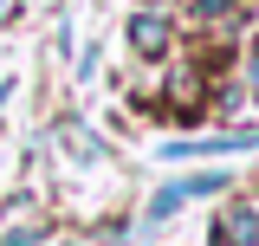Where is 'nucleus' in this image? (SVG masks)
Returning <instances> with one entry per match:
<instances>
[{
  "label": "nucleus",
  "instance_id": "1",
  "mask_svg": "<svg viewBox=\"0 0 259 246\" xmlns=\"http://www.w3.org/2000/svg\"><path fill=\"white\" fill-rule=\"evenodd\" d=\"M233 149H259V130H233V136H201V143H162L168 162H188V155H233Z\"/></svg>",
  "mask_w": 259,
  "mask_h": 246
},
{
  "label": "nucleus",
  "instance_id": "2",
  "mask_svg": "<svg viewBox=\"0 0 259 246\" xmlns=\"http://www.w3.org/2000/svg\"><path fill=\"white\" fill-rule=\"evenodd\" d=\"M130 46H136L143 59H168V20H162V13H136V20H130Z\"/></svg>",
  "mask_w": 259,
  "mask_h": 246
},
{
  "label": "nucleus",
  "instance_id": "3",
  "mask_svg": "<svg viewBox=\"0 0 259 246\" xmlns=\"http://www.w3.org/2000/svg\"><path fill=\"white\" fill-rule=\"evenodd\" d=\"M214 233H221L227 246H259V214H253V208H233V214H227Z\"/></svg>",
  "mask_w": 259,
  "mask_h": 246
},
{
  "label": "nucleus",
  "instance_id": "4",
  "mask_svg": "<svg viewBox=\"0 0 259 246\" xmlns=\"http://www.w3.org/2000/svg\"><path fill=\"white\" fill-rule=\"evenodd\" d=\"M175 188V201H201V194H221V188H233L221 175V169H207V175H182V182H168Z\"/></svg>",
  "mask_w": 259,
  "mask_h": 246
},
{
  "label": "nucleus",
  "instance_id": "5",
  "mask_svg": "<svg viewBox=\"0 0 259 246\" xmlns=\"http://www.w3.org/2000/svg\"><path fill=\"white\" fill-rule=\"evenodd\" d=\"M188 7H194V20H227L240 0H188Z\"/></svg>",
  "mask_w": 259,
  "mask_h": 246
},
{
  "label": "nucleus",
  "instance_id": "6",
  "mask_svg": "<svg viewBox=\"0 0 259 246\" xmlns=\"http://www.w3.org/2000/svg\"><path fill=\"white\" fill-rule=\"evenodd\" d=\"M0 246H39V233H32V227H20V233H7Z\"/></svg>",
  "mask_w": 259,
  "mask_h": 246
},
{
  "label": "nucleus",
  "instance_id": "7",
  "mask_svg": "<svg viewBox=\"0 0 259 246\" xmlns=\"http://www.w3.org/2000/svg\"><path fill=\"white\" fill-rule=\"evenodd\" d=\"M246 91H259V46L246 52Z\"/></svg>",
  "mask_w": 259,
  "mask_h": 246
}]
</instances>
